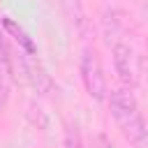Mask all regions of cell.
<instances>
[{
  "mask_svg": "<svg viewBox=\"0 0 148 148\" xmlns=\"http://www.w3.org/2000/svg\"><path fill=\"white\" fill-rule=\"evenodd\" d=\"M81 79L92 99L102 102L106 97V79L102 72V65L95 58V53H90V51H83V56H81Z\"/></svg>",
  "mask_w": 148,
  "mask_h": 148,
  "instance_id": "7a4b0ae2",
  "label": "cell"
},
{
  "mask_svg": "<svg viewBox=\"0 0 148 148\" xmlns=\"http://www.w3.org/2000/svg\"><path fill=\"white\" fill-rule=\"evenodd\" d=\"M95 143H97V148H111V143L106 141V136H97Z\"/></svg>",
  "mask_w": 148,
  "mask_h": 148,
  "instance_id": "8992f818",
  "label": "cell"
},
{
  "mask_svg": "<svg viewBox=\"0 0 148 148\" xmlns=\"http://www.w3.org/2000/svg\"><path fill=\"white\" fill-rule=\"evenodd\" d=\"M65 148H83L76 127H67V132H65Z\"/></svg>",
  "mask_w": 148,
  "mask_h": 148,
  "instance_id": "5b68a950",
  "label": "cell"
},
{
  "mask_svg": "<svg viewBox=\"0 0 148 148\" xmlns=\"http://www.w3.org/2000/svg\"><path fill=\"white\" fill-rule=\"evenodd\" d=\"M9 76H12V74H9V69H7V67H5V62L0 60V106L7 102V88H9L7 83H9Z\"/></svg>",
  "mask_w": 148,
  "mask_h": 148,
  "instance_id": "277c9868",
  "label": "cell"
},
{
  "mask_svg": "<svg viewBox=\"0 0 148 148\" xmlns=\"http://www.w3.org/2000/svg\"><path fill=\"white\" fill-rule=\"evenodd\" d=\"M109 106L125 141L132 148H148V125L141 116L134 95L125 88H116L109 95Z\"/></svg>",
  "mask_w": 148,
  "mask_h": 148,
  "instance_id": "6da1fadb",
  "label": "cell"
},
{
  "mask_svg": "<svg viewBox=\"0 0 148 148\" xmlns=\"http://www.w3.org/2000/svg\"><path fill=\"white\" fill-rule=\"evenodd\" d=\"M113 62H116V72H118L120 81L134 83V51L130 44L118 42L113 46Z\"/></svg>",
  "mask_w": 148,
  "mask_h": 148,
  "instance_id": "3957f363",
  "label": "cell"
}]
</instances>
